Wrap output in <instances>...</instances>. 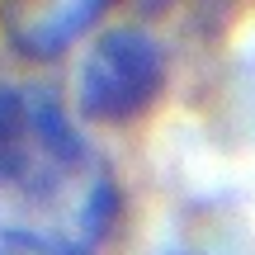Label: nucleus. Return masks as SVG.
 <instances>
[{
    "mask_svg": "<svg viewBox=\"0 0 255 255\" xmlns=\"http://www.w3.org/2000/svg\"><path fill=\"white\" fill-rule=\"evenodd\" d=\"M85 165V142L57 95L38 85H0V189L52 199Z\"/></svg>",
    "mask_w": 255,
    "mask_h": 255,
    "instance_id": "f257e3e1",
    "label": "nucleus"
},
{
    "mask_svg": "<svg viewBox=\"0 0 255 255\" xmlns=\"http://www.w3.org/2000/svg\"><path fill=\"white\" fill-rule=\"evenodd\" d=\"M165 52L151 33L142 28H109L95 38V47L85 52L81 71H76V104L81 119L90 123H137L142 114L156 109L165 90Z\"/></svg>",
    "mask_w": 255,
    "mask_h": 255,
    "instance_id": "f03ea898",
    "label": "nucleus"
},
{
    "mask_svg": "<svg viewBox=\"0 0 255 255\" xmlns=\"http://www.w3.org/2000/svg\"><path fill=\"white\" fill-rule=\"evenodd\" d=\"M104 9H109V0H0V24L24 57L52 62Z\"/></svg>",
    "mask_w": 255,
    "mask_h": 255,
    "instance_id": "7ed1b4c3",
    "label": "nucleus"
},
{
    "mask_svg": "<svg viewBox=\"0 0 255 255\" xmlns=\"http://www.w3.org/2000/svg\"><path fill=\"white\" fill-rule=\"evenodd\" d=\"M0 255H85V241H62L43 232H0Z\"/></svg>",
    "mask_w": 255,
    "mask_h": 255,
    "instance_id": "20e7f679",
    "label": "nucleus"
},
{
    "mask_svg": "<svg viewBox=\"0 0 255 255\" xmlns=\"http://www.w3.org/2000/svg\"><path fill=\"white\" fill-rule=\"evenodd\" d=\"M180 255H184V251H180Z\"/></svg>",
    "mask_w": 255,
    "mask_h": 255,
    "instance_id": "39448f33",
    "label": "nucleus"
}]
</instances>
